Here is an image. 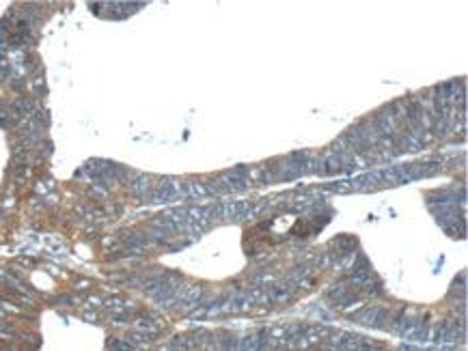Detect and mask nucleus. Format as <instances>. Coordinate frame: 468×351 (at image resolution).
I'll return each mask as SVG.
<instances>
[{
    "instance_id": "obj_1",
    "label": "nucleus",
    "mask_w": 468,
    "mask_h": 351,
    "mask_svg": "<svg viewBox=\"0 0 468 351\" xmlns=\"http://www.w3.org/2000/svg\"><path fill=\"white\" fill-rule=\"evenodd\" d=\"M91 289H93V280H86V278H80L74 284V291H78V293H85V291H91Z\"/></svg>"
},
{
    "instance_id": "obj_2",
    "label": "nucleus",
    "mask_w": 468,
    "mask_h": 351,
    "mask_svg": "<svg viewBox=\"0 0 468 351\" xmlns=\"http://www.w3.org/2000/svg\"><path fill=\"white\" fill-rule=\"evenodd\" d=\"M82 317H85V321H91V323H97V321H99V314L95 311H85V312H82Z\"/></svg>"
}]
</instances>
